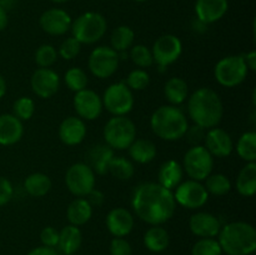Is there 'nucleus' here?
Segmentation results:
<instances>
[{
	"label": "nucleus",
	"mask_w": 256,
	"mask_h": 255,
	"mask_svg": "<svg viewBox=\"0 0 256 255\" xmlns=\"http://www.w3.org/2000/svg\"><path fill=\"white\" fill-rule=\"evenodd\" d=\"M132 205L138 218L150 225L166 222L176 209L172 190L152 182H142L134 190Z\"/></svg>",
	"instance_id": "1"
},
{
	"label": "nucleus",
	"mask_w": 256,
	"mask_h": 255,
	"mask_svg": "<svg viewBox=\"0 0 256 255\" xmlns=\"http://www.w3.org/2000/svg\"><path fill=\"white\" fill-rule=\"evenodd\" d=\"M188 114L195 125L209 130L216 128L224 115L219 94L210 88L195 90L188 100Z\"/></svg>",
	"instance_id": "2"
},
{
	"label": "nucleus",
	"mask_w": 256,
	"mask_h": 255,
	"mask_svg": "<svg viewBox=\"0 0 256 255\" xmlns=\"http://www.w3.org/2000/svg\"><path fill=\"white\" fill-rule=\"evenodd\" d=\"M219 244L228 255H250L256 250V230L245 222H232L220 229Z\"/></svg>",
	"instance_id": "3"
},
{
	"label": "nucleus",
	"mask_w": 256,
	"mask_h": 255,
	"mask_svg": "<svg viewBox=\"0 0 256 255\" xmlns=\"http://www.w3.org/2000/svg\"><path fill=\"white\" fill-rule=\"evenodd\" d=\"M150 126L158 138L166 142H175L185 136L189 122L179 108L175 105H162L152 112Z\"/></svg>",
	"instance_id": "4"
},
{
	"label": "nucleus",
	"mask_w": 256,
	"mask_h": 255,
	"mask_svg": "<svg viewBox=\"0 0 256 255\" xmlns=\"http://www.w3.org/2000/svg\"><path fill=\"white\" fill-rule=\"evenodd\" d=\"M108 22L104 15L96 12H86L72 22V38L80 44H94L106 32Z\"/></svg>",
	"instance_id": "5"
},
{
	"label": "nucleus",
	"mask_w": 256,
	"mask_h": 255,
	"mask_svg": "<svg viewBox=\"0 0 256 255\" xmlns=\"http://www.w3.org/2000/svg\"><path fill=\"white\" fill-rule=\"evenodd\" d=\"M105 144L112 150H125L136 139V126L124 116H114L104 126Z\"/></svg>",
	"instance_id": "6"
},
{
	"label": "nucleus",
	"mask_w": 256,
	"mask_h": 255,
	"mask_svg": "<svg viewBox=\"0 0 256 255\" xmlns=\"http://www.w3.org/2000/svg\"><path fill=\"white\" fill-rule=\"evenodd\" d=\"M246 64L242 55H229L216 62L214 76L220 85L225 88H235L242 84L248 76Z\"/></svg>",
	"instance_id": "7"
},
{
	"label": "nucleus",
	"mask_w": 256,
	"mask_h": 255,
	"mask_svg": "<svg viewBox=\"0 0 256 255\" xmlns=\"http://www.w3.org/2000/svg\"><path fill=\"white\" fill-rule=\"evenodd\" d=\"M214 156L208 152L204 145H194L184 155L182 169L189 178L196 182L205 180L212 172Z\"/></svg>",
	"instance_id": "8"
},
{
	"label": "nucleus",
	"mask_w": 256,
	"mask_h": 255,
	"mask_svg": "<svg viewBox=\"0 0 256 255\" xmlns=\"http://www.w3.org/2000/svg\"><path fill=\"white\" fill-rule=\"evenodd\" d=\"M102 100V106L114 116H124L129 114L134 106V95L125 82L109 85Z\"/></svg>",
	"instance_id": "9"
},
{
	"label": "nucleus",
	"mask_w": 256,
	"mask_h": 255,
	"mask_svg": "<svg viewBox=\"0 0 256 255\" xmlns=\"http://www.w3.org/2000/svg\"><path fill=\"white\" fill-rule=\"evenodd\" d=\"M65 184L72 195L84 198L95 189V172L85 162H75L66 170Z\"/></svg>",
	"instance_id": "10"
},
{
	"label": "nucleus",
	"mask_w": 256,
	"mask_h": 255,
	"mask_svg": "<svg viewBox=\"0 0 256 255\" xmlns=\"http://www.w3.org/2000/svg\"><path fill=\"white\" fill-rule=\"evenodd\" d=\"M119 60V54L112 48L98 46L89 55L88 66L94 76L99 79H106L118 70Z\"/></svg>",
	"instance_id": "11"
},
{
	"label": "nucleus",
	"mask_w": 256,
	"mask_h": 255,
	"mask_svg": "<svg viewBox=\"0 0 256 255\" xmlns=\"http://www.w3.org/2000/svg\"><path fill=\"white\" fill-rule=\"evenodd\" d=\"M172 194H174L175 202L188 209H198L204 206L209 200V192H206L204 185L192 179L180 182L175 188Z\"/></svg>",
	"instance_id": "12"
},
{
	"label": "nucleus",
	"mask_w": 256,
	"mask_h": 255,
	"mask_svg": "<svg viewBox=\"0 0 256 255\" xmlns=\"http://www.w3.org/2000/svg\"><path fill=\"white\" fill-rule=\"evenodd\" d=\"M182 52V40L172 34L162 35L155 40L152 48L154 62L160 68H166L176 62Z\"/></svg>",
	"instance_id": "13"
},
{
	"label": "nucleus",
	"mask_w": 256,
	"mask_h": 255,
	"mask_svg": "<svg viewBox=\"0 0 256 255\" xmlns=\"http://www.w3.org/2000/svg\"><path fill=\"white\" fill-rule=\"evenodd\" d=\"M74 108L78 116L82 120H95L102 112V100L94 90L84 89L75 92Z\"/></svg>",
	"instance_id": "14"
},
{
	"label": "nucleus",
	"mask_w": 256,
	"mask_h": 255,
	"mask_svg": "<svg viewBox=\"0 0 256 255\" xmlns=\"http://www.w3.org/2000/svg\"><path fill=\"white\" fill-rule=\"evenodd\" d=\"M30 84L36 96L42 99H49L54 96L59 90L60 78L58 72L49 68H39L32 72Z\"/></svg>",
	"instance_id": "15"
},
{
	"label": "nucleus",
	"mask_w": 256,
	"mask_h": 255,
	"mask_svg": "<svg viewBox=\"0 0 256 255\" xmlns=\"http://www.w3.org/2000/svg\"><path fill=\"white\" fill-rule=\"evenodd\" d=\"M72 16L69 12L59 8H52V9L45 10L39 19L40 28L42 32L49 35H64L72 28Z\"/></svg>",
	"instance_id": "16"
},
{
	"label": "nucleus",
	"mask_w": 256,
	"mask_h": 255,
	"mask_svg": "<svg viewBox=\"0 0 256 255\" xmlns=\"http://www.w3.org/2000/svg\"><path fill=\"white\" fill-rule=\"evenodd\" d=\"M205 145L208 152L216 158L229 156L234 149V142L229 132L222 128H212L205 132Z\"/></svg>",
	"instance_id": "17"
},
{
	"label": "nucleus",
	"mask_w": 256,
	"mask_h": 255,
	"mask_svg": "<svg viewBox=\"0 0 256 255\" xmlns=\"http://www.w3.org/2000/svg\"><path fill=\"white\" fill-rule=\"evenodd\" d=\"M106 228L115 238H124L132 232L134 228V216L125 208H115L106 215Z\"/></svg>",
	"instance_id": "18"
},
{
	"label": "nucleus",
	"mask_w": 256,
	"mask_h": 255,
	"mask_svg": "<svg viewBox=\"0 0 256 255\" xmlns=\"http://www.w3.org/2000/svg\"><path fill=\"white\" fill-rule=\"evenodd\" d=\"M228 9V0H196L195 2V14L198 20L206 25L219 22L226 14Z\"/></svg>",
	"instance_id": "19"
},
{
	"label": "nucleus",
	"mask_w": 256,
	"mask_h": 255,
	"mask_svg": "<svg viewBox=\"0 0 256 255\" xmlns=\"http://www.w3.org/2000/svg\"><path fill=\"white\" fill-rule=\"evenodd\" d=\"M189 228L194 235L199 238H215L222 229L219 219L210 212H199L192 215Z\"/></svg>",
	"instance_id": "20"
},
{
	"label": "nucleus",
	"mask_w": 256,
	"mask_h": 255,
	"mask_svg": "<svg viewBox=\"0 0 256 255\" xmlns=\"http://www.w3.org/2000/svg\"><path fill=\"white\" fill-rule=\"evenodd\" d=\"M86 136V125L84 120L76 116H69L59 126V138L65 145H79Z\"/></svg>",
	"instance_id": "21"
},
{
	"label": "nucleus",
	"mask_w": 256,
	"mask_h": 255,
	"mask_svg": "<svg viewBox=\"0 0 256 255\" xmlns=\"http://www.w3.org/2000/svg\"><path fill=\"white\" fill-rule=\"evenodd\" d=\"M114 150L106 144H95L88 150L85 159V164L92 168L95 174L104 175L108 172L109 162L114 158Z\"/></svg>",
	"instance_id": "22"
},
{
	"label": "nucleus",
	"mask_w": 256,
	"mask_h": 255,
	"mask_svg": "<svg viewBox=\"0 0 256 255\" xmlns=\"http://www.w3.org/2000/svg\"><path fill=\"white\" fill-rule=\"evenodd\" d=\"M24 134V126L22 120L12 114L0 115V145L16 144Z\"/></svg>",
	"instance_id": "23"
},
{
	"label": "nucleus",
	"mask_w": 256,
	"mask_h": 255,
	"mask_svg": "<svg viewBox=\"0 0 256 255\" xmlns=\"http://www.w3.org/2000/svg\"><path fill=\"white\" fill-rule=\"evenodd\" d=\"M184 169L176 160H166L162 162L158 172V180L162 186L172 190L182 182Z\"/></svg>",
	"instance_id": "24"
},
{
	"label": "nucleus",
	"mask_w": 256,
	"mask_h": 255,
	"mask_svg": "<svg viewBox=\"0 0 256 255\" xmlns=\"http://www.w3.org/2000/svg\"><path fill=\"white\" fill-rule=\"evenodd\" d=\"M82 242V232L75 225H66L59 232L58 248L64 255H74L80 249Z\"/></svg>",
	"instance_id": "25"
},
{
	"label": "nucleus",
	"mask_w": 256,
	"mask_h": 255,
	"mask_svg": "<svg viewBox=\"0 0 256 255\" xmlns=\"http://www.w3.org/2000/svg\"><path fill=\"white\" fill-rule=\"evenodd\" d=\"M92 206L85 198H76L69 204L66 209V216L70 224L75 226L84 225L92 219Z\"/></svg>",
	"instance_id": "26"
},
{
	"label": "nucleus",
	"mask_w": 256,
	"mask_h": 255,
	"mask_svg": "<svg viewBox=\"0 0 256 255\" xmlns=\"http://www.w3.org/2000/svg\"><path fill=\"white\" fill-rule=\"evenodd\" d=\"M128 149L130 158L139 164H148L156 156V146L152 140L135 139Z\"/></svg>",
	"instance_id": "27"
},
{
	"label": "nucleus",
	"mask_w": 256,
	"mask_h": 255,
	"mask_svg": "<svg viewBox=\"0 0 256 255\" xmlns=\"http://www.w3.org/2000/svg\"><path fill=\"white\" fill-rule=\"evenodd\" d=\"M236 190L242 196L250 198L256 192V162H246L236 178Z\"/></svg>",
	"instance_id": "28"
},
{
	"label": "nucleus",
	"mask_w": 256,
	"mask_h": 255,
	"mask_svg": "<svg viewBox=\"0 0 256 255\" xmlns=\"http://www.w3.org/2000/svg\"><path fill=\"white\" fill-rule=\"evenodd\" d=\"M189 86L188 82L182 78H172L164 85V94L168 102L172 105H180L186 100Z\"/></svg>",
	"instance_id": "29"
},
{
	"label": "nucleus",
	"mask_w": 256,
	"mask_h": 255,
	"mask_svg": "<svg viewBox=\"0 0 256 255\" xmlns=\"http://www.w3.org/2000/svg\"><path fill=\"white\" fill-rule=\"evenodd\" d=\"M24 189L30 196L42 198L52 189V180L44 172H32L25 179Z\"/></svg>",
	"instance_id": "30"
},
{
	"label": "nucleus",
	"mask_w": 256,
	"mask_h": 255,
	"mask_svg": "<svg viewBox=\"0 0 256 255\" xmlns=\"http://www.w3.org/2000/svg\"><path fill=\"white\" fill-rule=\"evenodd\" d=\"M169 232L159 225H152L144 235V245L152 252H162L169 246Z\"/></svg>",
	"instance_id": "31"
},
{
	"label": "nucleus",
	"mask_w": 256,
	"mask_h": 255,
	"mask_svg": "<svg viewBox=\"0 0 256 255\" xmlns=\"http://www.w3.org/2000/svg\"><path fill=\"white\" fill-rule=\"evenodd\" d=\"M134 39V30L126 25H120L112 32V38H110V42H112L110 48H112L116 52H126L129 48L132 46Z\"/></svg>",
	"instance_id": "32"
},
{
	"label": "nucleus",
	"mask_w": 256,
	"mask_h": 255,
	"mask_svg": "<svg viewBox=\"0 0 256 255\" xmlns=\"http://www.w3.org/2000/svg\"><path fill=\"white\" fill-rule=\"evenodd\" d=\"M238 155L246 162H256V132H246L239 138L236 144Z\"/></svg>",
	"instance_id": "33"
},
{
	"label": "nucleus",
	"mask_w": 256,
	"mask_h": 255,
	"mask_svg": "<svg viewBox=\"0 0 256 255\" xmlns=\"http://www.w3.org/2000/svg\"><path fill=\"white\" fill-rule=\"evenodd\" d=\"M108 172L119 180H129L134 175L135 168L130 160L122 156H114L109 162Z\"/></svg>",
	"instance_id": "34"
},
{
	"label": "nucleus",
	"mask_w": 256,
	"mask_h": 255,
	"mask_svg": "<svg viewBox=\"0 0 256 255\" xmlns=\"http://www.w3.org/2000/svg\"><path fill=\"white\" fill-rule=\"evenodd\" d=\"M205 180L206 182L204 186L209 194L222 196L232 190V182L229 178L224 174H210Z\"/></svg>",
	"instance_id": "35"
},
{
	"label": "nucleus",
	"mask_w": 256,
	"mask_h": 255,
	"mask_svg": "<svg viewBox=\"0 0 256 255\" xmlns=\"http://www.w3.org/2000/svg\"><path fill=\"white\" fill-rule=\"evenodd\" d=\"M64 82L72 92H78L80 90L86 89V85L89 82V80H88L86 72L82 68H70L65 72Z\"/></svg>",
	"instance_id": "36"
},
{
	"label": "nucleus",
	"mask_w": 256,
	"mask_h": 255,
	"mask_svg": "<svg viewBox=\"0 0 256 255\" xmlns=\"http://www.w3.org/2000/svg\"><path fill=\"white\" fill-rule=\"evenodd\" d=\"M220 244L214 238H202L198 240L192 249V255H222Z\"/></svg>",
	"instance_id": "37"
},
{
	"label": "nucleus",
	"mask_w": 256,
	"mask_h": 255,
	"mask_svg": "<svg viewBox=\"0 0 256 255\" xmlns=\"http://www.w3.org/2000/svg\"><path fill=\"white\" fill-rule=\"evenodd\" d=\"M130 58L132 62L139 68H149L154 64L152 50L142 44L132 45L130 50Z\"/></svg>",
	"instance_id": "38"
},
{
	"label": "nucleus",
	"mask_w": 256,
	"mask_h": 255,
	"mask_svg": "<svg viewBox=\"0 0 256 255\" xmlns=\"http://www.w3.org/2000/svg\"><path fill=\"white\" fill-rule=\"evenodd\" d=\"M58 59V52L52 45L42 44L35 52V62L40 68H50Z\"/></svg>",
	"instance_id": "39"
},
{
	"label": "nucleus",
	"mask_w": 256,
	"mask_h": 255,
	"mask_svg": "<svg viewBox=\"0 0 256 255\" xmlns=\"http://www.w3.org/2000/svg\"><path fill=\"white\" fill-rule=\"evenodd\" d=\"M12 112L19 120H29L35 112L34 100L26 96L19 98L12 105Z\"/></svg>",
	"instance_id": "40"
},
{
	"label": "nucleus",
	"mask_w": 256,
	"mask_h": 255,
	"mask_svg": "<svg viewBox=\"0 0 256 255\" xmlns=\"http://www.w3.org/2000/svg\"><path fill=\"white\" fill-rule=\"evenodd\" d=\"M149 82L150 75L144 69H135L128 75L125 84L128 85L130 90H138L139 92V90H144L149 85Z\"/></svg>",
	"instance_id": "41"
},
{
	"label": "nucleus",
	"mask_w": 256,
	"mask_h": 255,
	"mask_svg": "<svg viewBox=\"0 0 256 255\" xmlns=\"http://www.w3.org/2000/svg\"><path fill=\"white\" fill-rule=\"evenodd\" d=\"M80 50H82V44L75 38L72 36L68 38L62 42L58 54L65 60H72L79 55Z\"/></svg>",
	"instance_id": "42"
},
{
	"label": "nucleus",
	"mask_w": 256,
	"mask_h": 255,
	"mask_svg": "<svg viewBox=\"0 0 256 255\" xmlns=\"http://www.w3.org/2000/svg\"><path fill=\"white\" fill-rule=\"evenodd\" d=\"M132 245L124 238H114L110 242V255H132Z\"/></svg>",
	"instance_id": "43"
},
{
	"label": "nucleus",
	"mask_w": 256,
	"mask_h": 255,
	"mask_svg": "<svg viewBox=\"0 0 256 255\" xmlns=\"http://www.w3.org/2000/svg\"><path fill=\"white\" fill-rule=\"evenodd\" d=\"M40 240L44 246L55 248L59 242V232L52 226H46L40 232Z\"/></svg>",
	"instance_id": "44"
},
{
	"label": "nucleus",
	"mask_w": 256,
	"mask_h": 255,
	"mask_svg": "<svg viewBox=\"0 0 256 255\" xmlns=\"http://www.w3.org/2000/svg\"><path fill=\"white\" fill-rule=\"evenodd\" d=\"M14 194V188L12 182L4 176H0V206L8 204Z\"/></svg>",
	"instance_id": "45"
},
{
	"label": "nucleus",
	"mask_w": 256,
	"mask_h": 255,
	"mask_svg": "<svg viewBox=\"0 0 256 255\" xmlns=\"http://www.w3.org/2000/svg\"><path fill=\"white\" fill-rule=\"evenodd\" d=\"M185 135L188 136V140H189L190 144H192V146L194 145H200L199 142L205 138V129L198 126V125H194V126L189 128L186 130Z\"/></svg>",
	"instance_id": "46"
},
{
	"label": "nucleus",
	"mask_w": 256,
	"mask_h": 255,
	"mask_svg": "<svg viewBox=\"0 0 256 255\" xmlns=\"http://www.w3.org/2000/svg\"><path fill=\"white\" fill-rule=\"evenodd\" d=\"M86 196V200L90 202L92 206H100V205L102 204V202H104V195H102V192H99V190L92 189Z\"/></svg>",
	"instance_id": "47"
},
{
	"label": "nucleus",
	"mask_w": 256,
	"mask_h": 255,
	"mask_svg": "<svg viewBox=\"0 0 256 255\" xmlns=\"http://www.w3.org/2000/svg\"><path fill=\"white\" fill-rule=\"evenodd\" d=\"M28 255H59L58 254L56 250L54 249V248H49V246H38V248H34L32 250H30L29 252H28Z\"/></svg>",
	"instance_id": "48"
},
{
	"label": "nucleus",
	"mask_w": 256,
	"mask_h": 255,
	"mask_svg": "<svg viewBox=\"0 0 256 255\" xmlns=\"http://www.w3.org/2000/svg\"><path fill=\"white\" fill-rule=\"evenodd\" d=\"M244 58V62L246 64L248 70H252V72H255L256 70V52H248L246 55H242Z\"/></svg>",
	"instance_id": "49"
},
{
	"label": "nucleus",
	"mask_w": 256,
	"mask_h": 255,
	"mask_svg": "<svg viewBox=\"0 0 256 255\" xmlns=\"http://www.w3.org/2000/svg\"><path fill=\"white\" fill-rule=\"evenodd\" d=\"M8 22H9L8 12L4 9V8L0 6V32H2V30L8 26Z\"/></svg>",
	"instance_id": "50"
},
{
	"label": "nucleus",
	"mask_w": 256,
	"mask_h": 255,
	"mask_svg": "<svg viewBox=\"0 0 256 255\" xmlns=\"http://www.w3.org/2000/svg\"><path fill=\"white\" fill-rule=\"evenodd\" d=\"M14 4H15V0H0V6L4 8L6 12L9 9H12V8L14 6Z\"/></svg>",
	"instance_id": "51"
},
{
	"label": "nucleus",
	"mask_w": 256,
	"mask_h": 255,
	"mask_svg": "<svg viewBox=\"0 0 256 255\" xmlns=\"http://www.w3.org/2000/svg\"><path fill=\"white\" fill-rule=\"evenodd\" d=\"M5 92H6V82H5L4 78L0 75V99L4 96Z\"/></svg>",
	"instance_id": "52"
},
{
	"label": "nucleus",
	"mask_w": 256,
	"mask_h": 255,
	"mask_svg": "<svg viewBox=\"0 0 256 255\" xmlns=\"http://www.w3.org/2000/svg\"><path fill=\"white\" fill-rule=\"evenodd\" d=\"M52 2H56V4H62V2H69V0H52Z\"/></svg>",
	"instance_id": "53"
},
{
	"label": "nucleus",
	"mask_w": 256,
	"mask_h": 255,
	"mask_svg": "<svg viewBox=\"0 0 256 255\" xmlns=\"http://www.w3.org/2000/svg\"><path fill=\"white\" fill-rule=\"evenodd\" d=\"M132 2H146V0H132Z\"/></svg>",
	"instance_id": "54"
}]
</instances>
